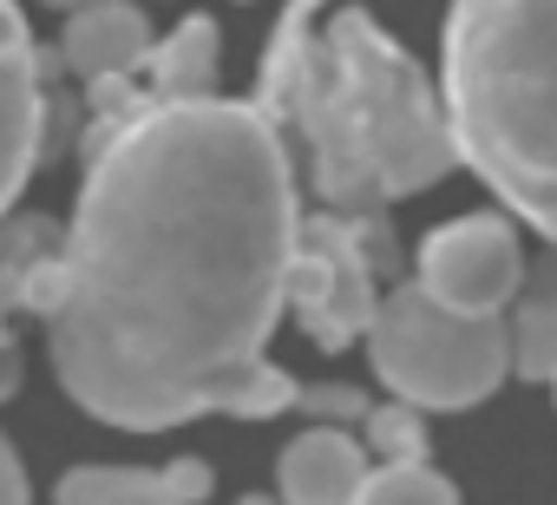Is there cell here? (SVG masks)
I'll return each mask as SVG.
<instances>
[{
  "label": "cell",
  "mask_w": 557,
  "mask_h": 505,
  "mask_svg": "<svg viewBox=\"0 0 557 505\" xmlns=\"http://www.w3.org/2000/svg\"><path fill=\"white\" fill-rule=\"evenodd\" d=\"M302 217L262 106L158 99L92 151L66 249L34 270L60 387L106 427L269 420L296 381L269 361Z\"/></svg>",
  "instance_id": "6da1fadb"
},
{
  "label": "cell",
  "mask_w": 557,
  "mask_h": 505,
  "mask_svg": "<svg viewBox=\"0 0 557 505\" xmlns=\"http://www.w3.org/2000/svg\"><path fill=\"white\" fill-rule=\"evenodd\" d=\"M309 0L289 14L269 66V93L296 106L315 190L342 210H361L440 184L459 164V151L426 73L368 14L342 8L322 34H309Z\"/></svg>",
  "instance_id": "7a4b0ae2"
},
{
  "label": "cell",
  "mask_w": 557,
  "mask_h": 505,
  "mask_svg": "<svg viewBox=\"0 0 557 505\" xmlns=\"http://www.w3.org/2000/svg\"><path fill=\"white\" fill-rule=\"evenodd\" d=\"M440 106L459 164L557 243V0H453Z\"/></svg>",
  "instance_id": "3957f363"
},
{
  "label": "cell",
  "mask_w": 557,
  "mask_h": 505,
  "mask_svg": "<svg viewBox=\"0 0 557 505\" xmlns=\"http://www.w3.org/2000/svg\"><path fill=\"white\" fill-rule=\"evenodd\" d=\"M374 374L420 414H453L511 374V329L505 316H459L433 303L420 283H400L387 303H374L368 322Z\"/></svg>",
  "instance_id": "277c9868"
},
{
  "label": "cell",
  "mask_w": 557,
  "mask_h": 505,
  "mask_svg": "<svg viewBox=\"0 0 557 505\" xmlns=\"http://www.w3.org/2000/svg\"><path fill=\"white\" fill-rule=\"evenodd\" d=\"M433 303L459 309V316H505L518 283H524V243L518 223L498 210L479 217H453L420 243V276H413Z\"/></svg>",
  "instance_id": "5b68a950"
},
{
  "label": "cell",
  "mask_w": 557,
  "mask_h": 505,
  "mask_svg": "<svg viewBox=\"0 0 557 505\" xmlns=\"http://www.w3.org/2000/svg\"><path fill=\"white\" fill-rule=\"evenodd\" d=\"M47 132V99H40V47L21 21L14 0H0V217L27 190L34 158Z\"/></svg>",
  "instance_id": "8992f818"
},
{
  "label": "cell",
  "mask_w": 557,
  "mask_h": 505,
  "mask_svg": "<svg viewBox=\"0 0 557 505\" xmlns=\"http://www.w3.org/2000/svg\"><path fill=\"white\" fill-rule=\"evenodd\" d=\"M151 21L138 0H92V8H73L66 34H60V60L79 73V79H125L151 60Z\"/></svg>",
  "instance_id": "52a82bcc"
},
{
  "label": "cell",
  "mask_w": 557,
  "mask_h": 505,
  "mask_svg": "<svg viewBox=\"0 0 557 505\" xmlns=\"http://www.w3.org/2000/svg\"><path fill=\"white\" fill-rule=\"evenodd\" d=\"M275 479H283L289 505H355V492L368 479V446L342 427H309L283 446Z\"/></svg>",
  "instance_id": "ba28073f"
},
{
  "label": "cell",
  "mask_w": 557,
  "mask_h": 505,
  "mask_svg": "<svg viewBox=\"0 0 557 505\" xmlns=\"http://www.w3.org/2000/svg\"><path fill=\"white\" fill-rule=\"evenodd\" d=\"M505 329H511V368L524 381H550L557 374V243H544L524 263Z\"/></svg>",
  "instance_id": "9c48e42d"
},
{
  "label": "cell",
  "mask_w": 557,
  "mask_h": 505,
  "mask_svg": "<svg viewBox=\"0 0 557 505\" xmlns=\"http://www.w3.org/2000/svg\"><path fill=\"white\" fill-rule=\"evenodd\" d=\"M151 99H210L216 79V27L210 21H184L151 47Z\"/></svg>",
  "instance_id": "30bf717a"
},
{
  "label": "cell",
  "mask_w": 557,
  "mask_h": 505,
  "mask_svg": "<svg viewBox=\"0 0 557 505\" xmlns=\"http://www.w3.org/2000/svg\"><path fill=\"white\" fill-rule=\"evenodd\" d=\"M53 505H177V498L164 472H145V466H73Z\"/></svg>",
  "instance_id": "8fae6325"
},
{
  "label": "cell",
  "mask_w": 557,
  "mask_h": 505,
  "mask_svg": "<svg viewBox=\"0 0 557 505\" xmlns=\"http://www.w3.org/2000/svg\"><path fill=\"white\" fill-rule=\"evenodd\" d=\"M355 505H459V485L426 466V459H407V466H368Z\"/></svg>",
  "instance_id": "7c38bea8"
},
{
  "label": "cell",
  "mask_w": 557,
  "mask_h": 505,
  "mask_svg": "<svg viewBox=\"0 0 557 505\" xmlns=\"http://www.w3.org/2000/svg\"><path fill=\"white\" fill-rule=\"evenodd\" d=\"M368 440L381 453V466H407V459H426V427H420V407H368Z\"/></svg>",
  "instance_id": "4fadbf2b"
},
{
  "label": "cell",
  "mask_w": 557,
  "mask_h": 505,
  "mask_svg": "<svg viewBox=\"0 0 557 505\" xmlns=\"http://www.w3.org/2000/svg\"><path fill=\"white\" fill-rule=\"evenodd\" d=\"M164 485H171L177 505H197V498H210V466L203 459H177V466H164Z\"/></svg>",
  "instance_id": "5bb4252c"
},
{
  "label": "cell",
  "mask_w": 557,
  "mask_h": 505,
  "mask_svg": "<svg viewBox=\"0 0 557 505\" xmlns=\"http://www.w3.org/2000/svg\"><path fill=\"white\" fill-rule=\"evenodd\" d=\"M0 505H34V492H27V466H21V453H14L8 433H0Z\"/></svg>",
  "instance_id": "9a60e30c"
},
{
  "label": "cell",
  "mask_w": 557,
  "mask_h": 505,
  "mask_svg": "<svg viewBox=\"0 0 557 505\" xmlns=\"http://www.w3.org/2000/svg\"><path fill=\"white\" fill-rule=\"evenodd\" d=\"M47 8H66L73 14V8H92V0H47Z\"/></svg>",
  "instance_id": "2e32d148"
},
{
  "label": "cell",
  "mask_w": 557,
  "mask_h": 505,
  "mask_svg": "<svg viewBox=\"0 0 557 505\" xmlns=\"http://www.w3.org/2000/svg\"><path fill=\"white\" fill-rule=\"evenodd\" d=\"M0 355H8V322H0Z\"/></svg>",
  "instance_id": "e0dca14e"
},
{
  "label": "cell",
  "mask_w": 557,
  "mask_h": 505,
  "mask_svg": "<svg viewBox=\"0 0 557 505\" xmlns=\"http://www.w3.org/2000/svg\"><path fill=\"white\" fill-rule=\"evenodd\" d=\"M550 381H557V374H550Z\"/></svg>",
  "instance_id": "ac0fdd59"
}]
</instances>
